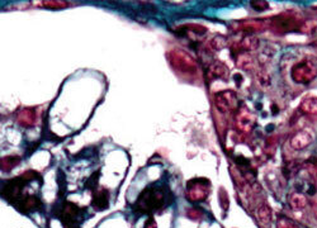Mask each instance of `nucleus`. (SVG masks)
<instances>
[{"label": "nucleus", "instance_id": "nucleus-1", "mask_svg": "<svg viewBox=\"0 0 317 228\" xmlns=\"http://www.w3.org/2000/svg\"><path fill=\"white\" fill-rule=\"evenodd\" d=\"M166 192L160 188H147L145 189L137 198V202L134 204V210L140 213H151L160 210L166 207Z\"/></svg>", "mask_w": 317, "mask_h": 228}, {"label": "nucleus", "instance_id": "nucleus-2", "mask_svg": "<svg viewBox=\"0 0 317 228\" xmlns=\"http://www.w3.org/2000/svg\"><path fill=\"white\" fill-rule=\"evenodd\" d=\"M166 58L175 73L183 76H195L198 73V64L190 53L184 50L173 49L166 52Z\"/></svg>", "mask_w": 317, "mask_h": 228}, {"label": "nucleus", "instance_id": "nucleus-3", "mask_svg": "<svg viewBox=\"0 0 317 228\" xmlns=\"http://www.w3.org/2000/svg\"><path fill=\"white\" fill-rule=\"evenodd\" d=\"M303 23H305V19L298 12L288 10V12H283L275 17H271L268 21V27L277 33H287V32H292V30L302 28Z\"/></svg>", "mask_w": 317, "mask_h": 228}, {"label": "nucleus", "instance_id": "nucleus-4", "mask_svg": "<svg viewBox=\"0 0 317 228\" xmlns=\"http://www.w3.org/2000/svg\"><path fill=\"white\" fill-rule=\"evenodd\" d=\"M34 177L41 179V175L38 173H36V171L29 170L27 171V173L23 174V175H21V177L10 179L9 181L6 182L5 185H4L1 195H3L9 203H13L14 205H16V204L22 199V189L25 188L27 182L32 181Z\"/></svg>", "mask_w": 317, "mask_h": 228}, {"label": "nucleus", "instance_id": "nucleus-5", "mask_svg": "<svg viewBox=\"0 0 317 228\" xmlns=\"http://www.w3.org/2000/svg\"><path fill=\"white\" fill-rule=\"evenodd\" d=\"M293 81L297 84H308L317 76V60L314 57H305L293 65L291 70Z\"/></svg>", "mask_w": 317, "mask_h": 228}, {"label": "nucleus", "instance_id": "nucleus-6", "mask_svg": "<svg viewBox=\"0 0 317 228\" xmlns=\"http://www.w3.org/2000/svg\"><path fill=\"white\" fill-rule=\"evenodd\" d=\"M211 192V182L205 177H197L186 182V198L192 203L206 201Z\"/></svg>", "mask_w": 317, "mask_h": 228}, {"label": "nucleus", "instance_id": "nucleus-7", "mask_svg": "<svg viewBox=\"0 0 317 228\" xmlns=\"http://www.w3.org/2000/svg\"><path fill=\"white\" fill-rule=\"evenodd\" d=\"M81 210L77 204L65 203L60 209L57 216L61 219V223L64 228H80L79 218L81 214Z\"/></svg>", "mask_w": 317, "mask_h": 228}, {"label": "nucleus", "instance_id": "nucleus-8", "mask_svg": "<svg viewBox=\"0 0 317 228\" xmlns=\"http://www.w3.org/2000/svg\"><path fill=\"white\" fill-rule=\"evenodd\" d=\"M214 105L220 113H230L238 106V94L234 90L218 91L214 95Z\"/></svg>", "mask_w": 317, "mask_h": 228}, {"label": "nucleus", "instance_id": "nucleus-9", "mask_svg": "<svg viewBox=\"0 0 317 228\" xmlns=\"http://www.w3.org/2000/svg\"><path fill=\"white\" fill-rule=\"evenodd\" d=\"M235 122L238 131L242 133H250L256 126V117L247 106L242 105L236 113Z\"/></svg>", "mask_w": 317, "mask_h": 228}, {"label": "nucleus", "instance_id": "nucleus-10", "mask_svg": "<svg viewBox=\"0 0 317 228\" xmlns=\"http://www.w3.org/2000/svg\"><path fill=\"white\" fill-rule=\"evenodd\" d=\"M268 28V21L264 19H247V21L236 22L231 25V29L235 32H242V33H260Z\"/></svg>", "mask_w": 317, "mask_h": 228}, {"label": "nucleus", "instance_id": "nucleus-11", "mask_svg": "<svg viewBox=\"0 0 317 228\" xmlns=\"http://www.w3.org/2000/svg\"><path fill=\"white\" fill-rule=\"evenodd\" d=\"M314 141V134L308 129H302L297 132L294 136L291 138V147L293 150H303L308 147Z\"/></svg>", "mask_w": 317, "mask_h": 228}, {"label": "nucleus", "instance_id": "nucleus-12", "mask_svg": "<svg viewBox=\"0 0 317 228\" xmlns=\"http://www.w3.org/2000/svg\"><path fill=\"white\" fill-rule=\"evenodd\" d=\"M37 114L33 108H23L17 114V122L25 128H32L36 125Z\"/></svg>", "mask_w": 317, "mask_h": 228}, {"label": "nucleus", "instance_id": "nucleus-13", "mask_svg": "<svg viewBox=\"0 0 317 228\" xmlns=\"http://www.w3.org/2000/svg\"><path fill=\"white\" fill-rule=\"evenodd\" d=\"M92 205L94 209L99 210V212L107 209L108 205H109V193H108L107 189H99V190H95L93 193Z\"/></svg>", "mask_w": 317, "mask_h": 228}, {"label": "nucleus", "instance_id": "nucleus-14", "mask_svg": "<svg viewBox=\"0 0 317 228\" xmlns=\"http://www.w3.org/2000/svg\"><path fill=\"white\" fill-rule=\"evenodd\" d=\"M229 75H230L229 67L226 66L223 62H221V61H216V62H213V64L210 66V69H208V77H210L211 80H214V79L227 80L229 79Z\"/></svg>", "mask_w": 317, "mask_h": 228}, {"label": "nucleus", "instance_id": "nucleus-15", "mask_svg": "<svg viewBox=\"0 0 317 228\" xmlns=\"http://www.w3.org/2000/svg\"><path fill=\"white\" fill-rule=\"evenodd\" d=\"M41 205H42L41 201L37 197H34V195H28L26 198H22L21 201L16 204L17 209L22 213L31 212V210L40 208Z\"/></svg>", "mask_w": 317, "mask_h": 228}, {"label": "nucleus", "instance_id": "nucleus-16", "mask_svg": "<svg viewBox=\"0 0 317 228\" xmlns=\"http://www.w3.org/2000/svg\"><path fill=\"white\" fill-rule=\"evenodd\" d=\"M301 110L306 114H310V116H316L317 114V97L315 95H310V97H306L303 101H301V105H299Z\"/></svg>", "mask_w": 317, "mask_h": 228}, {"label": "nucleus", "instance_id": "nucleus-17", "mask_svg": "<svg viewBox=\"0 0 317 228\" xmlns=\"http://www.w3.org/2000/svg\"><path fill=\"white\" fill-rule=\"evenodd\" d=\"M258 47H259V40L255 38V37H245V38H242L241 42L238 43V50L240 51L238 53L254 51Z\"/></svg>", "mask_w": 317, "mask_h": 228}, {"label": "nucleus", "instance_id": "nucleus-18", "mask_svg": "<svg viewBox=\"0 0 317 228\" xmlns=\"http://www.w3.org/2000/svg\"><path fill=\"white\" fill-rule=\"evenodd\" d=\"M256 216L258 219L260 221V223L263 225H270L271 223V209L266 203L260 204L258 209H256Z\"/></svg>", "mask_w": 317, "mask_h": 228}, {"label": "nucleus", "instance_id": "nucleus-19", "mask_svg": "<svg viewBox=\"0 0 317 228\" xmlns=\"http://www.w3.org/2000/svg\"><path fill=\"white\" fill-rule=\"evenodd\" d=\"M290 205L294 210L305 209L307 205V199L302 193H293L290 197Z\"/></svg>", "mask_w": 317, "mask_h": 228}, {"label": "nucleus", "instance_id": "nucleus-20", "mask_svg": "<svg viewBox=\"0 0 317 228\" xmlns=\"http://www.w3.org/2000/svg\"><path fill=\"white\" fill-rule=\"evenodd\" d=\"M236 65L240 69L244 70H250L254 67V60L247 52H242V53H238V58H236Z\"/></svg>", "mask_w": 317, "mask_h": 228}, {"label": "nucleus", "instance_id": "nucleus-21", "mask_svg": "<svg viewBox=\"0 0 317 228\" xmlns=\"http://www.w3.org/2000/svg\"><path fill=\"white\" fill-rule=\"evenodd\" d=\"M19 162H21V157H19V156H5V157L1 158V161H0V167H1V170H3L4 173H9L13 167H16Z\"/></svg>", "mask_w": 317, "mask_h": 228}, {"label": "nucleus", "instance_id": "nucleus-22", "mask_svg": "<svg viewBox=\"0 0 317 228\" xmlns=\"http://www.w3.org/2000/svg\"><path fill=\"white\" fill-rule=\"evenodd\" d=\"M36 4L43 8H49V9H62L69 5L67 1H61V0H45V1H37Z\"/></svg>", "mask_w": 317, "mask_h": 228}, {"label": "nucleus", "instance_id": "nucleus-23", "mask_svg": "<svg viewBox=\"0 0 317 228\" xmlns=\"http://www.w3.org/2000/svg\"><path fill=\"white\" fill-rule=\"evenodd\" d=\"M226 45H227V41L225 40V37L222 36H214L212 37L208 42V46L210 49L214 50V51H220V50L225 49Z\"/></svg>", "mask_w": 317, "mask_h": 228}, {"label": "nucleus", "instance_id": "nucleus-24", "mask_svg": "<svg viewBox=\"0 0 317 228\" xmlns=\"http://www.w3.org/2000/svg\"><path fill=\"white\" fill-rule=\"evenodd\" d=\"M186 30H189V32H193V33L195 34H205L207 33V27H205V25H188L186 27Z\"/></svg>", "mask_w": 317, "mask_h": 228}, {"label": "nucleus", "instance_id": "nucleus-25", "mask_svg": "<svg viewBox=\"0 0 317 228\" xmlns=\"http://www.w3.org/2000/svg\"><path fill=\"white\" fill-rule=\"evenodd\" d=\"M220 204H221V207H222L223 210L229 209V205H230L229 194H227V193H226L222 188L220 189Z\"/></svg>", "mask_w": 317, "mask_h": 228}, {"label": "nucleus", "instance_id": "nucleus-26", "mask_svg": "<svg viewBox=\"0 0 317 228\" xmlns=\"http://www.w3.org/2000/svg\"><path fill=\"white\" fill-rule=\"evenodd\" d=\"M251 6L253 9L258 10V12H263V10L269 9V3L268 1H263V0H258V1H251Z\"/></svg>", "mask_w": 317, "mask_h": 228}, {"label": "nucleus", "instance_id": "nucleus-27", "mask_svg": "<svg viewBox=\"0 0 317 228\" xmlns=\"http://www.w3.org/2000/svg\"><path fill=\"white\" fill-rule=\"evenodd\" d=\"M186 216L192 219H199L203 217V213L201 212V209H189L186 213Z\"/></svg>", "mask_w": 317, "mask_h": 228}, {"label": "nucleus", "instance_id": "nucleus-28", "mask_svg": "<svg viewBox=\"0 0 317 228\" xmlns=\"http://www.w3.org/2000/svg\"><path fill=\"white\" fill-rule=\"evenodd\" d=\"M277 228H294V226L288 219H279L277 223Z\"/></svg>", "mask_w": 317, "mask_h": 228}, {"label": "nucleus", "instance_id": "nucleus-29", "mask_svg": "<svg viewBox=\"0 0 317 228\" xmlns=\"http://www.w3.org/2000/svg\"><path fill=\"white\" fill-rule=\"evenodd\" d=\"M143 228H158V225H156V221L154 218H149L143 226Z\"/></svg>", "mask_w": 317, "mask_h": 228}]
</instances>
